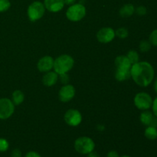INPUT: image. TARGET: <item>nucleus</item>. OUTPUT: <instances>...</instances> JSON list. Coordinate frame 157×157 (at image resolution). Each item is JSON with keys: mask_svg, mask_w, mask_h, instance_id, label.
I'll use <instances>...</instances> for the list:
<instances>
[{"mask_svg": "<svg viewBox=\"0 0 157 157\" xmlns=\"http://www.w3.org/2000/svg\"><path fill=\"white\" fill-rule=\"evenodd\" d=\"M120 157H131V156H128V155H124V156H120Z\"/></svg>", "mask_w": 157, "mask_h": 157, "instance_id": "nucleus-36", "label": "nucleus"}, {"mask_svg": "<svg viewBox=\"0 0 157 157\" xmlns=\"http://www.w3.org/2000/svg\"><path fill=\"white\" fill-rule=\"evenodd\" d=\"M144 136L150 140H155L157 139V128L153 126H148L145 129Z\"/></svg>", "mask_w": 157, "mask_h": 157, "instance_id": "nucleus-19", "label": "nucleus"}, {"mask_svg": "<svg viewBox=\"0 0 157 157\" xmlns=\"http://www.w3.org/2000/svg\"><path fill=\"white\" fill-rule=\"evenodd\" d=\"M75 96V88L71 84H64L61 87L58 92V98L63 103H67L71 101Z\"/></svg>", "mask_w": 157, "mask_h": 157, "instance_id": "nucleus-10", "label": "nucleus"}, {"mask_svg": "<svg viewBox=\"0 0 157 157\" xmlns=\"http://www.w3.org/2000/svg\"><path fill=\"white\" fill-rule=\"evenodd\" d=\"M45 7L44 3L39 1H35L29 5L27 9V15L31 21H36L41 19L44 15Z\"/></svg>", "mask_w": 157, "mask_h": 157, "instance_id": "nucleus-5", "label": "nucleus"}, {"mask_svg": "<svg viewBox=\"0 0 157 157\" xmlns=\"http://www.w3.org/2000/svg\"><path fill=\"white\" fill-rule=\"evenodd\" d=\"M115 36V31L110 27L102 28L97 33V39L103 44L111 42L114 39Z\"/></svg>", "mask_w": 157, "mask_h": 157, "instance_id": "nucleus-9", "label": "nucleus"}, {"mask_svg": "<svg viewBox=\"0 0 157 157\" xmlns=\"http://www.w3.org/2000/svg\"><path fill=\"white\" fill-rule=\"evenodd\" d=\"M115 66L117 68L120 69H130L132 64L127 55H120L115 58Z\"/></svg>", "mask_w": 157, "mask_h": 157, "instance_id": "nucleus-14", "label": "nucleus"}, {"mask_svg": "<svg viewBox=\"0 0 157 157\" xmlns=\"http://www.w3.org/2000/svg\"><path fill=\"white\" fill-rule=\"evenodd\" d=\"M135 12V7L133 4H125L124 6H123L121 7V9H120V15L123 18H128L130 17L131 15H133V13Z\"/></svg>", "mask_w": 157, "mask_h": 157, "instance_id": "nucleus-16", "label": "nucleus"}, {"mask_svg": "<svg viewBox=\"0 0 157 157\" xmlns=\"http://www.w3.org/2000/svg\"><path fill=\"white\" fill-rule=\"evenodd\" d=\"M75 60L71 55H62L54 60V71L58 75L70 71L74 67Z\"/></svg>", "mask_w": 157, "mask_h": 157, "instance_id": "nucleus-2", "label": "nucleus"}, {"mask_svg": "<svg viewBox=\"0 0 157 157\" xmlns=\"http://www.w3.org/2000/svg\"><path fill=\"white\" fill-rule=\"evenodd\" d=\"M107 157H120V156L117 152L115 151V150H111V151L107 153Z\"/></svg>", "mask_w": 157, "mask_h": 157, "instance_id": "nucleus-31", "label": "nucleus"}, {"mask_svg": "<svg viewBox=\"0 0 157 157\" xmlns=\"http://www.w3.org/2000/svg\"><path fill=\"white\" fill-rule=\"evenodd\" d=\"M153 117H154V115H153V112L150 111L149 110H143L140 116V121L141 124L148 127V126L151 125Z\"/></svg>", "mask_w": 157, "mask_h": 157, "instance_id": "nucleus-15", "label": "nucleus"}, {"mask_svg": "<svg viewBox=\"0 0 157 157\" xmlns=\"http://www.w3.org/2000/svg\"><path fill=\"white\" fill-rule=\"evenodd\" d=\"M64 4L68 5V6H71V5L75 4L76 0H64Z\"/></svg>", "mask_w": 157, "mask_h": 157, "instance_id": "nucleus-33", "label": "nucleus"}, {"mask_svg": "<svg viewBox=\"0 0 157 157\" xmlns=\"http://www.w3.org/2000/svg\"><path fill=\"white\" fill-rule=\"evenodd\" d=\"M152 112L155 117H157V97L153 101V104H152Z\"/></svg>", "mask_w": 157, "mask_h": 157, "instance_id": "nucleus-28", "label": "nucleus"}, {"mask_svg": "<svg viewBox=\"0 0 157 157\" xmlns=\"http://www.w3.org/2000/svg\"><path fill=\"white\" fill-rule=\"evenodd\" d=\"M64 120L67 125L71 127H78L82 121V115L76 109H69L64 113Z\"/></svg>", "mask_w": 157, "mask_h": 157, "instance_id": "nucleus-8", "label": "nucleus"}, {"mask_svg": "<svg viewBox=\"0 0 157 157\" xmlns=\"http://www.w3.org/2000/svg\"><path fill=\"white\" fill-rule=\"evenodd\" d=\"M127 57L128 58V59L130 60V63H131L132 64H135V63H137L138 61H140L139 54H138V52L135 50H130V52H128Z\"/></svg>", "mask_w": 157, "mask_h": 157, "instance_id": "nucleus-20", "label": "nucleus"}, {"mask_svg": "<svg viewBox=\"0 0 157 157\" xmlns=\"http://www.w3.org/2000/svg\"><path fill=\"white\" fill-rule=\"evenodd\" d=\"M11 7V2L9 0H0V13L5 12Z\"/></svg>", "mask_w": 157, "mask_h": 157, "instance_id": "nucleus-23", "label": "nucleus"}, {"mask_svg": "<svg viewBox=\"0 0 157 157\" xmlns=\"http://www.w3.org/2000/svg\"><path fill=\"white\" fill-rule=\"evenodd\" d=\"M59 75L55 71H48L43 76L42 82L43 84L46 87H52L58 82Z\"/></svg>", "mask_w": 157, "mask_h": 157, "instance_id": "nucleus-13", "label": "nucleus"}, {"mask_svg": "<svg viewBox=\"0 0 157 157\" xmlns=\"http://www.w3.org/2000/svg\"><path fill=\"white\" fill-rule=\"evenodd\" d=\"M75 150L82 155H87L95 149V144L93 140L88 136H81L75 141Z\"/></svg>", "mask_w": 157, "mask_h": 157, "instance_id": "nucleus-3", "label": "nucleus"}, {"mask_svg": "<svg viewBox=\"0 0 157 157\" xmlns=\"http://www.w3.org/2000/svg\"><path fill=\"white\" fill-rule=\"evenodd\" d=\"M12 157H22V153L19 149H14L11 153Z\"/></svg>", "mask_w": 157, "mask_h": 157, "instance_id": "nucleus-29", "label": "nucleus"}, {"mask_svg": "<svg viewBox=\"0 0 157 157\" xmlns=\"http://www.w3.org/2000/svg\"><path fill=\"white\" fill-rule=\"evenodd\" d=\"M152 44L147 40H142V41L140 42L139 44V48L140 51L141 52H147L151 49Z\"/></svg>", "mask_w": 157, "mask_h": 157, "instance_id": "nucleus-21", "label": "nucleus"}, {"mask_svg": "<svg viewBox=\"0 0 157 157\" xmlns=\"http://www.w3.org/2000/svg\"><path fill=\"white\" fill-rule=\"evenodd\" d=\"M149 41L151 43L153 46H157V29H154L150 33V37H149Z\"/></svg>", "mask_w": 157, "mask_h": 157, "instance_id": "nucleus-25", "label": "nucleus"}, {"mask_svg": "<svg viewBox=\"0 0 157 157\" xmlns=\"http://www.w3.org/2000/svg\"><path fill=\"white\" fill-rule=\"evenodd\" d=\"M130 76L138 86L148 87L155 78V71L153 65L147 61H138L132 64Z\"/></svg>", "mask_w": 157, "mask_h": 157, "instance_id": "nucleus-1", "label": "nucleus"}, {"mask_svg": "<svg viewBox=\"0 0 157 157\" xmlns=\"http://www.w3.org/2000/svg\"><path fill=\"white\" fill-rule=\"evenodd\" d=\"M86 8L81 3H75L66 11V17L71 21H79L85 17Z\"/></svg>", "mask_w": 157, "mask_h": 157, "instance_id": "nucleus-4", "label": "nucleus"}, {"mask_svg": "<svg viewBox=\"0 0 157 157\" xmlns=\"http://www.w3.org/2000/svg\"><path fill=\"white\" fill-rule=\"evenodd\" d=\"M150 126H153V127L157 128V117L154 116V117H153V121H152V123H151V125Z\"/></svg>", "mask_w": 157, "mask_h": 157, "instance_id": "nucleus-34", "label": "nucleus"}, {"mask_svg": "<svg viewBox=\"0 0 157 157\" xmlns=\"http://www.w3.org/2000/svg\"><path fill=\"white\" fill-rule=\"evenodd\" d=\"M131 78L130 69H120L117 68L115 72V78L118 81H124Z\"/></svg>", "mask_w": 157, "mask_h": 157, "instance_id": "nucleus-17", "label": "nucleus"}, {"mask_svg": "<svg viewBox=\"0 0 157 157\" xmlns=\"http://www.w3.org/2000/svg\"><path fill=\"white\" fill-rule=\"evenodd\" d=\"M87 157H101V156H100V155L98 154V153L94 152V150L93 152H91V153H90L89 154H87Z\"/></svg>", "mask_w": 157, "mask_h": 157, "instance_id": "nucleus-32", "label": "nucleus"}, {"mask_svg": "<svg viewBox=\"0 0 157 157\" xmlns=\"http://www.w3.org/2000/svg\"><path fill=\"white\" fill-rule=\"evenodd\" d=\"M15 112V104L9 98H0V120H7Z\"/></svg>", "mask_w": 157, "mask_h": 157, "instance_id": "nucleus-7", "label": "nucleus"}, {"mask_svg": "<svg viewBox=\"0 0 157 157\" xmlns=\"http://www.w3.org/2000/svg\"><path fill=\"white\" fill-rule=\"evenodd\" d=\"M54 66V59L52 57L48 56H44L41 58H40L38 61V64H37V67H38V71L41 72H48L50 71Z\"/></svg>", "mask_w": 157, "mask_h": 157, "instance_id": "nucleus-12", "label": "nucleus"}, {"mask_svg": "<svg viewBox=\"0 0 157 157\" xmlns=\"http://www.w3.org/2000/svg\"><path fill=\"white\" fill-rule=\"evenodd\" d=\"M153 89H154L155 92L157 94V78H156L155 80H153Z\"/></svg>", "mask_w": 157, "mask_h": 157, "instance_id": "nucleus-35", "label": "nucleus"}, {"mask_svg": "<svg viewBox=\"0 0 157 157\" xmlns=\"http://www.w3.org/2000/svg\"><path fill=\"white\" fill-rule=\"evenodd\" d=\"M24 157H41V155L35 151H29L25 155Z\"/></svg>", "mask_w": 157, "mask_h": 157, "instance_id": "nucleus-30", "label": "nucleus"}, {"mask_svg": "<svg viewBox=\"0 0 157 157\" xmlns=\"http://www.w3.org/2000/svg\"><path fill=\"white\" fill-rule=\"evenodd\" d=\"M9 144L7 140L4 138H0V152L3 153L9 150Z\"/></svg>", "mask_w": 157, "mask_h": 157, "instance_id": "nucleus-24", "label": "nucleus"}, {"mask_svg": "<svg viewBox=\"0 0 157 157\" xmlns=\"http://www.w3.org/2000/svg\"><path fill=\"white\" fill-rule=\"evenodd\" d=\"M115 35H116V36H117L119 38L124 39V38L128 37L129 32H128V30H127L126 28L121 27V28H119V29H117L116 31H115Z\"/></svg>", "mask_w": 157, "mask_h": 157, "instance_id": "nucleus-22", "label": "nucleus"}, {"mask_svg": "<svg viewBox=\"0 0 157 157\" xmlns=\"http://www.w3.org/2000/svg\"><path fill=\"white\" fill-rule=\"evenodd\" d=\"M135 12H136L138 15H140V16H143V15H145L147 12V9L145 6H138L136 9H135Z\"/></svg>", "mask_w": 157, "mask_h": 157, "instance_id": "nucleus-26", "label": "nucleus"}, {"mask_svg": "<svg viewBox=\"0 0 157 157\" xmlns=\"http://www.w3.org/2000/svg\"><path fill=\"white\" fill-rule=\"evenodd\" d=\"M25 100V94L21 90H15L12 94V101L15 106H18L22 104Z\"/></svg>", "mask_w": 157, "mask_h": 157, "instance_id": "nucleus-18", "label": "nucleus"}, {"mask_svg": "<svg viewBox=\"0 0 157 157\" xmlns=\"http://www.w3.org/2000/svg\"><path fill=\"white\" fill-rule=\"evenodd\" d=\"M153 98L146 92H140L137 93L134 97L133 102L134 105L137 109L140 110H150L152 107L153 104Z\"/></svg>", "mask_w": 157, "mask_h": 157, "instance_id": "nucleus-6", "label": "nucleus"}, {"mask_svg": "<svg viewBox=\"0 0 157 157\" xmlns=\"http://www.w3.org/2000/svg\"><path fill=\"white\" fill-rule=\"evenodd\" d=\"M64 0H44L45 9L50 12L56 13L62 10L64 7Z\"/></svg>", "mask_w": 157, "mask_h": 157, "instance_id": "nucleus-11", "label": "nucleus"}, {"mask_svg": "<svg viewBox=\"0 0 157 157\" xmlns=\"http://www.w3.org/2000/svg\"><path fill=\"white\" fill-rule=\"evenodd\" d=\"M60 80H61V83L64 84H67L69 82V76L67 75V73L66 74H62V75H60Z\"/></svg>", "mask_w": 157, "mask_h": 157, "instance_id": "nucleus-27", "label": "nucleus"}]
</instances>
